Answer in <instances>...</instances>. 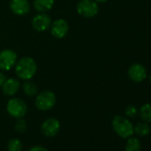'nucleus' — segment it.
Returning a JSON list of instances; mask_svg holds the SVG:
<instances>
[{
    "instance_id": "obj_5",
    "label": "nucleus",
    "mask_w": 151,
    "mask_h": 151,
    "mask_svg": "<svg viewBox=\"0 0 151 151\" xmlns=\"http://www.w3.org/2000/svg\"><path fill=\"white\" fill-rule=\"evenodd\" d=\"M77 11L82 17L93 18L97 15L99 6L94 0H80L77 5Z\"/></svg>"
},
{
    "instance_id": "obj_16",
    "label": "nucleus",
    "mask_w": 151,
    "mask_h": 151,
    "mask_svg": "<svg viewBox=\"0 0 151 151\" xmlns=\"http://www.w3.org/2000/svg\"><path fill=\"white\" fill-rule=\"evenodd\" d=\"M133 131L139 136H146V135H148L150 132V126L146 122L139 123L136 124V126L133 128Z\"/></svg>"
},
{
    "instance_id": "obj_11",
    "label": "nucleus",
    "mask_w": 151,
    "mask_h": 151,
    "mask_svg": "<svg viewBox=\"0 0 151 151\" xmlns=\"http://www.w3.org/2000/svg\"><path fill=\"white\" fill-rule=\"evenodd\" d=\"M10 8L15 15L23 16L29 13L30 5L28 0H11Z\"/></svg>"
},
{
    "instance_id": "obj_17",
    "label": "nucleus",
    "mask_w": 151,
    "mask_h": 151,
    "mask_svg": "<svg viewBox=\"0 0 151 151\" xmlns=\"http://www.w3.org/2000/svg\"><path fill=\"white\" fill-rule=\"evenodd\" d=\"M124 151H140V142L137 138H129Z\"/></svg>"
},
{
    "instance_id": "obj_18",
    "label": "nucleus",
    "mask_w": 151,
    "mask_h": 151,
    "mask_svg": "<svg viewBox=\"0 0 151 151\" xmlns=\"http://www.w3.org/2000/svg\"><path fill=\"white\" fill-rule=\"evenodd\" d=\"M22 142L17 138H12L7 142L8 151H22Z\"/></svg>"
},
{
    "instance_id": "obj_7",
    "label": "nucleus",
    "mask_w": 151,
    "mask_h": 151,
    "mask_svg": "<svg viewBox=\"0 0 151 151\" xmlns=\"http://www.w3.org/2000/svg\"><path fill=\"white\" fill-rule=\"evenodd\" d=\"M60 129V124L58 119L54 117H49L45 119L41 124V132L46 137L56 136Z\"/></svg>"
},
{
    "instance_id": "obj_21",
    "label": "nucleus",
    "mask_w": 151,
    "mask_h": 151,
    "mask_svg": "<svg viewBox=\"0 0 151 151\" xmlns=\"http://www.w3.org/2000/svg\"><path fill=\"white\" fill-rule=\"evenodd\" d=\"M29 151H48V150H47L45 147L40 146V145H37V146L32 147Z\"/></svg>"
},
{
    "instance_id": "obj_2",
    "label": "nucleus",
    "mask_w": 151,
    "mask_h": 151,
    "mask_svg": "<svg viewBox=\"0 0 151 151\" xmlns=\"http://www.w3.org/2000/svg\"><path fill=\"white\" fill-rule=\"evenodd\" d=\"M112 127L115 132L121 138H130L134 131L132 124L124 116H116L112 120Z\"/></svg>"
},
{
    "instance_id": "obj_14",
    "label": "nucleus",
    "mask_w": 151,
    "mask_h": 151,
    "mask_svg": "<svg viewBox=\"0 0 151 151\" xmlns=\"http://www.w3.org/2000/svg\"><path fill=\"white\" fill-rule=\"evenodd\" d=\"M22 88H23L25 94L28 96H35L38 93V89H37V85L29 80H27L23 84Z\"/></svg>"
},
{
    "instance_id": "obj_6",
    "label": "nucleus",
    "mask_w": 151,
    "mask_h": 151,
    "mask_svg": "<svg viewBox=\"0 0 151 151\" xmlns=\"http://www.w3.org/2000/svg\"><path fill=\"white\" fill-rule=\"evenodd\" d=\"M17 61V53L12 49H5L0 52V69L7 71L14 68Z\"/></svg>"
},
{
    "instance_id": "obj_10",
    "label": "nucleus",
    "mask_w": 151,
    "mask_h": 151,
    "mask_svg": "<svg viewBox=\"0 0 151 151\" xmlns=\"http://www.w3.org/2000/svg\"><path fill=\"white\" fill-rule=\"evenodd\" d=\"M51 34L53 37L60 39L66 37L68 32V24L63 19L55 20L51 24Z\"/></svg>"
},
{
    "instance_id": "obj_1",
    "label": "nucleus",
    "mask_w": 151,
    "mask_h": 151,
    "mask_svg": "<svg viewBox=\"0 0 151 151\" xmlns=\"http://www.w3.org/2000/svg\"><path fill=\"white\" fill-rule=\"evenodd\" d=\"M15 65V73L17 77L24 81L30 80L37 69L36 60L30 57H23Z\"/></svg>"
},
{
    "instance_id": "obj_19",
    "label": "nucleus",
    "mask_w": 151,
    "mask_h": 151,
    "mask_svg": "<svg viewBox=\"0 0 151 151\" xmlns=\"http://www.w3.org/2000/svg\"><path fill=\"white\" fill-rule=\"evenodd\" d=\"M14 130L19 133H23L27 130V122L23 118H18L15 124Z\"/></svg>"
},
{
    "instance_id": "obj_20",
    "label": "nucleus",
    "mask_w": 151,
    "mask_h": 151,
    "mask_svg": "<svg viewBox=\"0 0 151 151\" xmlns=\"http://www.w3.org/2000/svg\"><path fill=\"white\" fill-rule=\"evenodd\" d=\"M124 113L127 116L129 117H134L137 113H138V109L135 106H132V105H129L125 108L124 109Z\"/></svg>"
},
{
    "instance_id": "obj_3",
    "label": "nucleus",
    "mask_w": 151,
    "mask_h": 151,
    "mask_svg": "<svg viewBox=\"0 0 151 151\" xmlns=\"http://www.w3.org/2000/svg\"><path fill=\"white\" fill-rule=\"evenodd\" d=\"M56 103V95L53 92L45 90L39 93L37 95L35 105L37 109L41 111H47L50 110L54 107Z\"/></svg>"
},
{
    "instance_id": "obj_12",
    "label": "nucleus",
    "mask_w": 151,
    "mask_h": 151,
    "mask_svg": "<svg viewBox=\"0 0 151 151\" xmlns=\"http://www.w3.org/2000/svg\"><path fill=\"white\" fill-rule=\"evenodd\" d=\"M21 87V83L18 79L15 78H8L6 79L5 83L2 86V90L5 95L6 96H14L18 93Z\"/></svg>"
},
{
    "instance_id": "obj_24",
    "label": "nucleus",
    "mask_w": 151,
    "mask_h": 151,
    "mask_svg": "<svg viewBox=\"0 0 151 151\" xmlns=\"http://www.w3.org/2000/svg\"><path fill=\"white\" fill-rule=\"evenodd\" d=\"M149 80H150V83H151V76H150V78H149Z\"/></svg>"
},
{
    "instance_id": "obj_13",
    "label": "nucleus",
    "mask_w": 151,
    "mask_h": 151,
    "mask_svg": "<svg viewBox=\"0 0 151 151\" xmlns=\"http://www.w3.org/2000/svg\"><path fill=\"white\" fill-rule=\"evenodd\" d=\"M34 8L38 13H45L52 9L54 0H34Z\"/></svg>"
},
{
    "instance_id": "obj_15",
    "label": "nucleus",
    "mask_w": 151,
    "mask_h": 151,
    "mask_svg": "<svg viewBox=\"0 0 151 151\" xmlns=\"http://www.w3.org/2000/svg\"><path fill=\"white\" fill-rule=\"evenodd\" d=\"M139 116L146 123H151V104H144L139 109Z\"/></svg>"
},
{
    "instance_id": "obj_8",
    "label": "nucleus",
    "mask_w": 151,
    "mask_h": 151,
    "mask_svg": "<svg viewBox=\"0 0 151 151\" xmlns=\"http://www.w3.org/2000/svg\"><path fill=\"white\" fill-rule=\"evenodd\" d=\"M32 27L37 31H45L47 30L52 24L51 17L45 13H40L35 15L32 19Z\"/></svg>"
},
{
    "instance_id": "obj_9",
    "label": "nucleus",
    "mask_w": 151,
    "mask_h": 151,
    "mask_svg": "<svg viewBox=\"0 0 151 151\" xmlns=\"http://www.w3.org/2000/svg\"><path fill=\"white\" fill-rule=\"evenodd\" d=\"M128 77L132 82H142L147 77V71L145 67L139 63L132 64L128 68Z\"/></svg>"
},
{
    "instance_id": "obj_22",
    "label": "nucleus",
    "mask_w": 151,
    "mask_h": 151,
    "mask_svg": "<svg viewBox=\"0 0 151 151\" xmlns=\"http://www.w3.org/2000/svg\"><path fill=\"white\" fill-rule=\"evenodd\" d=\"M6 79V76L4 75V73L0 71V87H2V86L5 83Z\"/></svg>"
},
{
    "instance_id": "obj_4",
    "label": "nucleus",
    "mask_w": 151,
    "mask_h": 151,
    "mask_svg": "<svg viewBox=\"0 0 151 151\" xmlns=\"http://www.w3.org/2000/svg\"><path fill=\"white\" fill-rule=\"evenodd\" d=\"M8 114L14 118H23L28 112V107L24 101L19 98H13L8 101L6 105Z\"/></svg>"
},
{
    "instance_id": "obj_23",
    "label": "nucleus",
    "mask_w": 151,
    "mask_h": 151,
    "mask_svg": "<svg viewBox=\"0 0 151 151\" xmlns=\"http://www.w3.org/2000/svg\"><path fill=\"white\" fill-rule=\"evenodd\" d=\"M94 1H96L97 3H105L108 1V0H94Z\"/></svg>"
}]
</instances>
